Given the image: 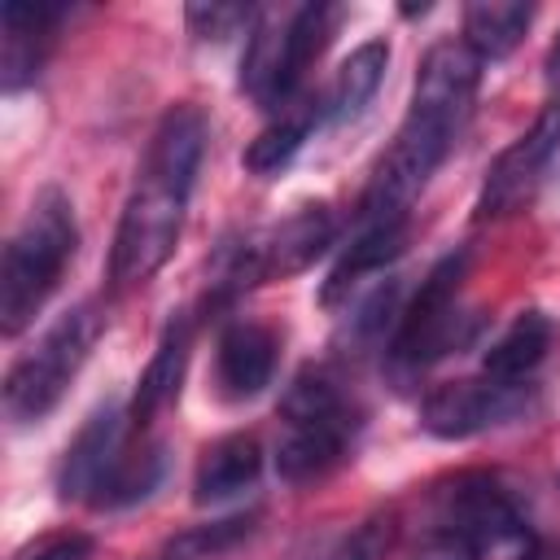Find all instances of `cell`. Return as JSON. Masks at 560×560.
Listing matches in <instances>:
<instances>
[{"instance_id":"cell-11","label":"cell","mask_w":560,"mask_h":560,"mask_svg":"<svg viewBox=\"0 0 560 560\" xmlns=\"http://www.w3.org/2000/svg\"><path fill=\"white\" fill-rule=\"evenodd\" d=\"M534 407V385H512V381H494V376H477V381H451L424 394L420 402V424L433 438H477L486 429L512 424L521 416H529Z\"/></svg>"},{"instance_id":"cell-19","label":"cell","mask_w":560,"mask_h":560,"mask_svg":"<svg viewBox=\"0 0 560 560\" xmlns=\"http://www.w3.org/2000/svg\"><path fill=\"white\" fill-rule=\"evenodd\" d=\"M319 127V101L315 96H298V101H289L284 109H276V118L249 140V149H245V166L254 171V175H280L293 158H298V149L306 144V136Z\"/></svg>"},{"instance_id":"cell-15","label":"cell","mask_w":560,"mask_h":560,"mask_svg":"<svg viewBox=\"0 0 560 560\" xmlns=\"http://www.w3.org/2000/svg\"><path fill=\"white\" fill-rule=\"evenodd\" d=\"M192 332H197V319L188 311H175L158 337V350L149 359V368L140 372L136 381V398H131V424L144 433L175 398H179V385H184V372H188V354H192Z\"/></svg>"},{"instance_id":"cell-23","label":"cell","mask_w":560,"mask_h":560,"mask_svg":"<svg viewBox=\"0 0 560 560\" xmlns=\"http://www.w3.org/2000/svg\"><path fill=\"white\" fill-rule=\"evenodd\" d=\"M394 516L389 512H376V516H363L359 525L341 529L337 538H328L311 560H385V551L394 547Z\"/></svg>"},{"instance_id":"cell-16","label":"cell","mask_w":560,"mask_h":560,"mask_svg":"<svg viewBox=\"0 0 560 560\" xmlns=\"http://www.w3.org/2000/svg\"><path fill=\"white\" fill-rule=\"evenodd\" d=\"M262 477V446L249 433H228L219 442H210L197 459L192 472V499L206 503H228L245 490H254Z\"/></svg>"},{"instance_id":"cell-5","label":"cell","mask_w":560,"mask_h":560,"mask_svg":"<svg viewBox=\"0 0 560 560\" xmlns=\"http://www.w3.org/2000/svg\"><path fill=\"white\" fill-rule=\"evenodd\" d=\"M74 249H79V223H74L70 197L61 188H39L0 258V332L4 337H18L44 311L66 267L74 262Z\"/></svg>"},{"instance_id":"cell-7","label":"cell","mask_w":560,"mask_h":560,"mask_svg":"<svg viewBox=\"0 0 560 560\" xmlns=\"http://www.w3.org/2000/svg\"><path fill=\"white\" fill-rule=\"evenodd\" d=\"M105 332V302L83 298L66 315H57L4 372L0 402L13 424H35L44 420L70 389V381L83 372L92 359L96 341Z\"/></svg>"},{"instance_id":"cell-22","label":"cell","mask_w":560,"mask_h":560,"mask_svg":"<svg viewBox=\"0 0 560 560\" xmlns=\"http://www.w3.org/2000/svg\"><path fill=\"white\" fill-rule=\"evenodd\" d=\"M254 529V516H223V521H206V525H192L175 538H166L149 560H214L219 551L236 547L241 538H249Z\"/></svg>"},{"instance_id":"cell-10","label":"cell","mask_w":560,"mask_h":560,"mask_svg":"<svg viewBox=\"0 0 560 560\" xmlns=\"http://www.w3.org/2000/svg\"><path fill=\"white\" fill-rule=\"evenodd\" d=\"M442 529L468 542L477 560H525L538 542L516 499L486 472H464L442 490Z\"/></svg>"},{"instance_id":"cell-27","label":"cell","mask_w":560,"mask_h":560,"mask_svg":"<svg viewBox=\"0 0 560 560\" xmlns=\"http://www.w3.org/2000/svg\"><path fill=\"white\" fill-rule=\"evenodd\" d=\"M547 83L560 88V35H556V44H551V52H547Z\"/></svg>"},{"instance_id":"cell-9","label":"cell","mask_w":560,"mask_h":560,"mask_svg":"<svg viewBox=\"0 0 560 560\" xmlns=\"http://www.w3.org/2000/svg\"><path fill=\"white\" fill-rule=\"evenodd\" d=\"M464 271H468V254H446L429 267V276L420 280V293L411 298V306H402L398 328L389 337V363L394 372L411 376L433 368L442 354H451L455 346H464L472 337V315L459 306V289H464Z\"/></svg>"},{"instance_id":"cell-18","label":"cell","mask_w":560,"mask_h":560,"mask_svg":"<svg viewBox=\"0 0 560 560\" xmlns=\"http://www.w3.org/2000/svg\"><path fill=\"white\" fill-rule=\"evenodd\" d=\"M402 241H407V223H359V232L350 236V245L341 249V258L332 262V271L324 280V293H319L324 306L341 302L363 276L394 262L402 254Z\"/></svg>"},{"instance_id":"cell-20","label":"cell","mask_w":560,"mask_h":560,"mask_svg":"<svg viewBox=\"0 0 560 560\" xmlns=\"http://www.w3.org/2000/svg\"><path fill=\"white\" fill-rule=\"evenodd\" d=\"M547 346H551V319L542 311H525L490 341V350L481 354V372L494 381L525 385L534 368L547 359Z\"/></svg>"},{"instance_id":"cell-14","label":"cell","mask_w":560,"mask_h":560,"mask_svg":"<svg viewBox=\"0 0 560 560\" xmlns=\"http://www.w3.org/2000/svg\"><path fill=\"white\" fill-rule=\"evenodd\" d=\"M66 18V4H26V0H9L0 22H4V35H0V83L4 92H22L26 83H35L52 39H57V26Z\"/></svg>"},{"instance_id":"cell-12","label":"cell","mask_w":560,"mask_h":560,"mask_svg":"<svg viewBox=\"0 0 560 560\" xmlns=\"http://www.w3.org/2000/svg\"><path fill=\"white\" fill-rule=\"evenodd\" d=\"M560 153V101H551L529 131H521L486 171L481 197H477V219H508L525 210L547 179L551 162Z\"/></svg>"},{"instance_id":"cell-1","label":"cell","mask_w":560,"mask_h":560,"mask_svg":"<svg viewBox=\"0 0 560 560\" xmlns=\"http://www.w3.org/2000/svg\"><path fill=\"white\" fill-rule=\"evenodd\" d=\"M481 83V57L464 39H442L420 57L407 118L376 158L359 197V223H407L416 192L455 149Z\"/></svg>"},{"instance_id":"cell-2","label":"cell","mask_w":560,"mask_h":560,"mask_svg":"<svg viewBox=\"0 0 560 560\" xmlns=\"http://www.w3.org/2000/svg\"><path fill=\"white\" fill-rule=\"evenodd\" d=\"M206 114L197 105H171L153 136L149 149L136 166L131 192L122 201L118 228H114V249H109V284L118 293L153 280L162 271V262L171 258L179 232H184V214L197 188V171L206 158Z\"/></svg>"},{"instance_id":"cell-26","label":"cell","mask_w":560,"mask_h":560,"mask_svg":"<svg viewBox=\"0 0 560 560\" xmlns=\"http://www.w3.org/2000/svg\"><path fill=\"white\" fill-rule=\"evenodd\" d=\"M411 560H477V556H472V547H468V542H459L455 534L438 529V534H429V538L416 547V556H411Z\"/></svg>"},{"instance_id":"cell-4","label":"cell","mask_w":560,"mask_h":560,"mask_svg":"<svg viewBox=\"0 0 560 560\" xmlns=\"http://www.w3.org/2000/svg\"><path fill=\"white\" fill-rule=\"evenodd\" d=\"M363 411L332 368H302L280 398L276 472L289 486L328 477L354 451Z\"/></svg>"},{"instance_id":"cell-25","label":"cell","mask_w":560,"mask_h":560,"mask_svg":"<svg viewBox=\"0 0 560 560\" xmlns=\"http://www.w3.org/2000/svg\"><path fill=\"white\" fill-rule=\"evenodd\" d=\"M18 560H92V538L88 534H52L22 551Z\"/></svg>"},{"instance_id":"cell-3","label":"cell","mask_w":560,"mask_h":560,"mask_svg":"<svg viewBox=\"0 0 560 560\" xmlns=\"http://www.w3.org/2000/svg\"><path fill=\"white\" fill-rule=\"evenodd\" d=\"M140 433L122 402L96 407L57 464V494L88 508H127L158 490L166 455L158 442H131Z\"/></svg>"},{"instance_id":"cell-21","label":"cell","mask_w":560,"mask_h":560,"mask_svg":"<svg viewBox=\"0 0 560 560\" xmlns=\"http://www.w3.org/2000/svg\"><path fill=\"white\" fill-rule=\"evenodd\" d=\"M534 22V4L521 0H477L464 9V44L481 57V61H499L508 57L525 31Z\"/></svg>"},{"instance_id":"cell-8","label":"cell","mask_w":560,"mask_h":560,"mask_svg":"<svg viewBox=\"0 0 560 560\" xmlns=\"http://www.w3.org/2000/svg\"><path fill=\"white\" fill-rule=\"evenodd\" d=\"M332 241H337V214L324 201L298 206L280 223L258 228V232H249L245 241H236L219 254V267H214V280H210V302H232L236 293H245L254 284L298 276Z\"/></svg>"},{"instance_id":"cell-24","label":"cell","mask_w":560,"mask_h":560,"mask_svg":"<svg viewBox=\"0 0 560 560\" xmlns=\"http://www.w3.org/2000/svg\"><path fill=\"white\" fill-rule=\"evenodd\" d=\"M254 13L258 9H245V4H192L188 9V26H192L197 39H228L236 31H249Z\"/></svg>"},{"instance_id":"cell-28","label":"cell","mask_w":560,"mask_h":560,"mask_svg":"<svg viewBox=\"0 0 560 560\" xmlns=\"http://www.w3.org/2000/svg\"><path fill=\"white\" fill-rule=\"evenodd\" d=\"M525 560H560V542H534V551Z\"/></svg>"},{"instance_id":"cell-17","label":"cell","mask_w":560,"mask_h":560,"mask_svg":"<svg viewBox=\"0 0 560 560\" xmlns=\"http://www.w3.org/2000/svg\"><path fill=\"white\" fill-rule=\"evenodd\" d=\"M385 66H389V44H385V39L359 44V48L341 61V70L332 74V83H328V92H324V101H319V122H328V127L354 122V118L368 109V101L376 96V88H381V79H385Z\"/></svg>"},{"instance_id":"cell-13","label":"cell","mask_w":560,"mask_h":560,"mask_svg":"<svg viewBox=\"0 0 560 560\" xmlns=\"http://www.w3.org/2000/svg\"><path fill=\"white\" fill-rule=\"evenodd\" d=\"M276 354H280V337H276L271 324L232 319L219 332V346H214V385H219V398H228V402L258 398L271 385V376H276Z\"/></svg>"},{"instance_id":"cell-6","label":"cell","mask_w":560,"mask_h":560,"mask_svg":"<svg viewBox=\"0 0 560 560\" xmlns=\"http://www.w3.org/2000/svg\"><path fill=\"white\" fill-rule=\"evenodd\" d=\"M346 9L337 4H267L254 13L241 52V92L262 109H284L302 92V74L328 48Z\"/></svg>"}]
</instances>
